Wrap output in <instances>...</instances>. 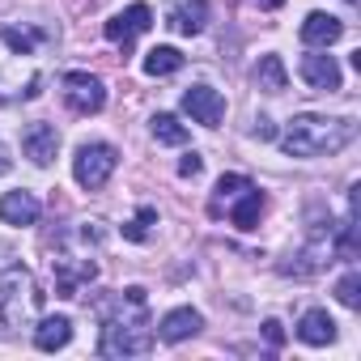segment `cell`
Wrapping results in <instances>:
<instances>
[{
    "mask_svg": "<svg viewBox=\"0 0 361 361\" xmlns=\"http://www.w3.org/2000/svg\"><path fill=\"white\" fill-rule=\"evenodd\" d=\"M98 319H102V340H98V353L102 357H136V353H149L153 327H149V314H145V289L140 285L102 298L98 302Z\"/></svg>",
    "mask_w": 361,
    "mask_h": 361,
    "instance_id": "obj_1",
    "label": "cell"
},
{
    "mask_svg": "<svg viewBox=\"0 0 361 361\" xmlns=\"http://www.w3.org/2000/svg\"><path fill=\"white\" fill-rule=\"evenodd\" d=\"M357 123L353 119H327V115H293L281 145L289 157H331L344 145H353Z\"/></svg>",
    "mask_w": 361,
    "mask_h": 361,
    "instance_id": "obj_2",
    "label": "cell"
},
{
    "mask_svg": "<svg viewBox=\"0 0 361 361\" xmlns=\"http://www.w3.org/2000/svg\"><path fill=\"white\" fill-rule=\"evenodd\" d=\"M39 306H43V293H39L35 276L22 264L0 272V331H13V327L35 323Z\"/></svg>",
    "mask_w": 361,
    "mask_h": 361,
    "instance_id": "obj_3",
    "label": "cell"
},
{
    "mask_svg": "<svg viewBox=\"0 0 361 361\" xmlns=\"http://www.w3.org/2000/svg\"><path fill=\"white\" fill-rule=\"evenodd\" d=\"M115 166H119V153H115L106 140H90V145H81L77 157H73V178H77L85 192H98L106 178L115 174Z\"/></svg>",
    "mask_w": 361,
    "mask_h": 361,
    "instance_id": "obj_4",
    "label": "cell"
},
{
    "mask_svg": "<svg viewBox=\"0 0 361 361\" xmlns=\"http://www.w3.org/2000/svg\"><path fill=\"white\" fill-rule=\"evenodd\" d=\"M60 94H64V106L73 115H98L106 106V85L94 73H64Z\"/></svg>",
    "mask_w": 361,
    "mask_h": 361,
    "instance_id": "obj_5",
    "label": "cell"
},
{
    "mask_svg": "<svg viewBox=\"0 0 361 361\" xmlns=\"http://www.w3.org/2000/svg\"><path fill=\"white\" fill-rule=\"evenodd\" d=\"M51 268H56V293L60 298H81V289L98 276V264L85 251H60L51 259Z\"/></svg>",
    "mask_w": 361,
    "mask_h": 361,
    "instance_id": "obj_6",
    "label": "cell"
},
{
    "mask_svg": "<svg viewBox=\"0 0 361 361\" xmlns=\"http://www.w3.org/2000/svg\"><path fill=\"white\" fill-rule=\"evenodd\" d=\"M149 26H153V9H149V5H128V9H123V13H115L102 30H106V39H111L115 47L132 51L136 35H145Z\"/></svg>",
    "mask_w": 361,
    "mask_h": 361,
    "instance_id": "obj_7",
    "label": "cell"
},
{
    "mask_svg": "<svg viewBox=\"0 0 361 361\" xmlns=\"http://www.w3.org/2000/svg\"><path fill=\"white\" fill-rule=\"evenodd\" d=\"M183 111L192 115V123L217 128L221 115H226V98H221L213 85H192V90H183Z\"/></svg>",
    "mask_w": 361,
    "mask_h": 361,
    "instance_id": "obj_8",
    "label": "cell"
},
{
    "mask_svg": "<svg viewBox=\"0 0 361 361\" xmlns=\"http://www.w3.org/2000/svg\"><path fill=\"white\" fill-rule=\"evenodd\" d=\"M302 81L319 94H331V90H340V64L327 51H306L302 56Z\"/></svg>",
    "mask_w": 361,
    "mask_h": 361,
    "instance_id": "obj_9",
    "label": "cell"
},
{
    "mask_svg": "<svg viewBox=\"0 0 361 361\" xmlns=\"http://www.w3.org/2000/svg\"><path fill=\"white\" fill-rule=\"evenodd\" d=\"M22 149H26V157H30L35 166H51V161H56V149H60L56 123H30V128L22 132Z\"/></svg>",
    "mask_w": 361,
    "mask_h": 361,
    "instance_id": "obj_10",
    "label": "cell"
},
{
    "mask_svg": "<svg viewBox=\"0 0 361 361\" xmlns=\"http://www.w3.org/2000/svg\"><path fill=\"white\" fill-rule=\"evenodd\" d=\"M200 327H204L200 310H192V306H178V310H170V314L157 323V336H161L166 344H183V340H192Z\"/></svg>",
    "mask_w": 361,
    "mask_h": 361,
    "instance_id": "obj_11",
    "label": "cell"
},
{
    "mask_svg": "<svg viewBox=\"0 0 361 361\" xmlns=\"http://www.w3.org/2000/svg\"><path fill=\"white\" fill-rule=\"evenodd\" d=\"M43 213V204L35 200V192H5L0 196V221L5 226H35Z\"/></svg>",
    "mask_w": 361,
    "mask_h": 361,
    "instance_id": "obj_12",
    "label": "cell"
},
{
    "mask_svg": "<svg viewBox=\"0 0 361 361\" xmlns=\"http://www.w3.org/2000/svg\"><path fill=\"white\" fill-rule=\"evenodd\" d=\"M298 340L310 344V348L331 344V340H336V319H331L327 310H306V314L298 319Z\"/></svg>",
    "mask_w": 361,
    "mask_h": 361,
    "instance_id": "obj_13",
    "label": "cell"
},
{
    "mask_svg": "<svg viewBox=\"0 0 361 361\" xmlns=\"http://www.w3.org/2000/svg\"><path fill=\"white\" fill-rule=\"evenodd\" d=\"M73 340V319L68 314H47V319H39V327H35V348L39 353H56V348H64Z\"/></svg>",
    "mask_w": 361,
    "mask_h": 361,
    "instance_id": "obj_14",
    "label": "cell"
},
{
    "mask_svg": "<svg viewBox=\"0 0 361 361\" xmlns=\"http://www.w3.org/2000/svg\"><path fill=\"white\" fill-rule=\"evenodd\" d=\"M204 22H209V5H204V0H178V5L170 9V18H166V26L178 30V35H200Z\"/></svg>",
    "mask_w": 361,
    "mask_h": 361,
    "instance_id": "obj_15",
    "label": "cell"
},
{
    "mask_svg": "<svg viewBox=\"0 0 361 361\" xmlns=\"http://www.w3.org/2000/svg\"><path fill=\"white\" fill-rule=\"evenodd\" d=\"M340 35H344V22L331 18V13H310V18L302 22V43H306V47H331Z\"/></svg>",
    "mask_w": 361,
    "mask_h": 361,
    "instance_id": "obj_16",
    "label": "cell"
},
{
    "mask_svg": "<svg viewBox=\"0 0 361 361\" xmlns=\"http://www.w3.org/2000/svg\"><path fill=\"white\" fill-rule=\"evenodd\" d=\"M226 217H230V221H234L238 230H255V226H259V217H264V196L255 192V183H251L247 192H238V196L230 200Z\"/></svg>",
    "mask_w": 361,
    "mask_h": 361,
    "instance_id": "obj_17",
    "label": "cell"
},
{
    "mask_svg": "<svg viewBox=\"0 0 361 361\" xmlns=\"http://www.w3.org/2000/svg\"><path fill=\"white\" fill-rule=\"evenodd\" d=\"M255 85H259L264 94H285V85H289V73H285L281 56H264V60L255 64Z\"/></svg>",
    "mask_w": 361,
    "mask_h": 361,
    "instance_id": "obj_18",
    "label": "cell"
},
{
    "mask_svg": "<svg viewBox=\"0 0 361 361\" xmlns=\"http://www.w3.org/2000/svg\"><path fill=\"white\" fill-rule=\"evenodd\" d=\"M247 188H251L247 174H221V178H217V192H213V204H209L213 217H221V213L230 209V200H234L238 192H247Z\"/></svg>",
    "mask_w": 361,
    "mask_h": 361,
    "instance_id": "obj_19",
    "label": "cell"
},
{
    "mask_svg": "<svg viewBox=\"0 0 361 361\" xmlns=\"http://www.w3.org/2000/svg\"><path fill=\"white\" fill-rule=\"evenodd\" d=\"M178 68H183V51H178V47H153L145 56V73L149 77H170Z\"/></svg>",
    "mask_w": 361,
    "mask_h": 361,
    "instance_id": "obj_20",
    "label": "cell"
},
{
    "mask_svg": "<svg viewBox=\"0 0 361 361\" xmlns=\"http://www.w3.org/2000/svg\"><path fill=\"white\" fill-rule=\"evenodd\" d=\"M153 136L161 140V145H188V128L178 123L170 111H161V115H153Z\"/></svg>",
    "mask_w": 361,
    "mask_h": 361,
    "instance_id": "obj_21",
    "label": "cell"
},
{
    "mask_svg": "<svg viewBox=\"0 0 361 361\" xmlns=\"http://www.w3.org/2000/svg\"><path fill=\"white\" fill-rule=\"evenodd\" d=\"M0 39H5V47L18 51V56H30L39 47V35L35 30H22V26H5V30H0Z\"/></svg>",
    "mask_w": 361,
    "mask_h": 361,
    "instance_id": "obj_22",
    "label": "cell"
},
{
    "mask_svg": "<svg viewBox=\"0 0 361 361\" xmlns=\"http://www.w3.org/2000/svg\"><path fill=\"white\" fill-rule=\"evenodd\" d=\"M153 221H157V209H140L132 221H123V238H128V243H145Z\"/></svg>",
    "mask_w": 361,
    "mask_h": 361,
    "instance_id": "obj_23",
    "label": "cell"
},
{
    "mask_svg": "<svg viewBox=\"0 0 361 361\" xmlns=\"http://www.w3.org/2000/svg\"><path fill=\"white\" fill-rule=\"evenodd\" d=\"M336 298H340V306L357 310V306H361V276H357V272H348V276L336 285Z\"/></svg>",
    "mask_w": 361,
    "mask_h": 361,
    "instance_id": "obj_24",
    "label": "cell"
},
{
    "mask_svg": "<svg viewBox=\"0 0 361 361\" xmlns=\"http://www.w3.org/2000/svg\"><path fill=\"white\" fill-rule=\"evenodd\" d=\"M200 170H204V157L200 153H188L183 161H178V174H183V178H196Z\"/></svg>",
    "mask_w": 361,
    "mask_h": 361,
    "instance_id": "obj_25",
    "label": "cell"
},
{
    "mask_svg": "<svg viewBox=\"0 0 361 361\" xmlns=\"http://www.w3.org/2000/svg\"><path fill=\"white\" fill-rule=\"evenodd\" d=\"M255 136H259V140H272V136H276L272 119H255Z\"/></svg>",
    "mask_w": 361,
    "mask_h": 361,
    "instance_id": "obj_26",
    "label": "cell"
},
{
    "mask_svg": "<svg viewBox=\"0 0 361 361\" xmlns=\"http://www.w3.org/2000/svg\"><path fill=\"white\" fill-rule=\"evenodd\" d=\"M264 336H268V344H281V340H285V336H281V323H276V319H268V323H264Z\"/></svg>",
    "mask_w": 361,
    "mask_h": 361,
    "instance_id": "obj_27",
    "label": "cell"
},
{
    "mask_svg": "<svg viewBox=\"0 0 361 361\" xmlns=\"http://www.w3.org/2000/svg\"><path fill=\"white\" fill-rule=\"evenodd\" d=\"M251 5H259V9H281L285 0H251Z\"/></svg>",
    "mask_w": 361,
    "mask_h": 361,
    "instance_id": "obj_28",
    "label": "cell"
},
{
    "mask_svg": "<svg viewBox=\"0 0 361 361\" xmlns=\"http://www.w3.org/2000/svg\"><path fill=\"white\" fill-rule=\"evenodd\" d=\"M9 170V157H5V149H0V174H5Z\"/></svg>",
    "mask_w": 361,
    "mask_h": 361,
    "instance_id": "obj_29",
    "label": "cell"
},
{
    "mask_svg": "<svg viewBox=\"0 0 361 361\" xmlns=\"http://www.w3.org/2000/svg\"><path fill=\"white\" fill-rule=\"evenodd\" d=\"M348 5H357V0H348Z\"/></svg>",
    "mask_w": 361,
    "mask_h": 361,
    "instance_id": "obj_30",
    "label": "cell"
}]
</instances>
